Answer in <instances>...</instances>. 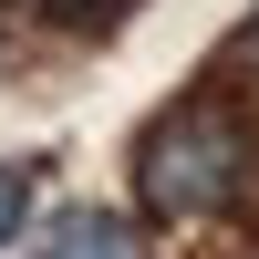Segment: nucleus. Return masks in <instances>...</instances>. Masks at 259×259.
Listing matches in <instances>:
<instances>
[{"label":"nucleus","mask_w":259,"mask_h":259,"mask_svg":"<svg viewBox=\"0 0 259 259\" xmlns=\"http://www.w3.org/2000/svg\"><path fill=\"white\" fill-rule=\"evenodd\" d=\"M41 21H52V31H114L124 11H135V0H31Z\"/></svg>","instance_id":"nucleus-3"},{"label":"nucleus","mask_w":259,"mask_h":259,"mask_svg":"<svg viewBox=\"0 0 259 259\" xmlns=\"http://www.w3.org/2000/svg\"><path fill=\"white\" fill-rule=\"evenodd\" d=\"M21 207H31V177H21V166H0V249L21 239Z\"/></svg>","instance_id":"nucleus-4"},{"label":"nucleus","mask_w":259,"mask_h":259,"mask_svg":"<svg viewBox=\"0 0 259 259\" xmlns=\"http://www.w3.org/2000/svg\"><path fill=\"white\" fill-rule=\"evenodd\" d=\"M31 259H135V228H124L114 207H62L31 239Z\"/></svg>","instance_id":"nucleus-2"},{"label":"nucleus","mask_w":259,"mask_h":259,"mask_svg":"<svg viewBox=\"0 0 259 259\" xmlns=\"http://www.w3.org/2000/svg\"><path fill=\"white\" fill-rule=\"evenodd\" d=\"M239 62H249V73H259V21H249V31H239Z\"/></svg>","instance_id":"nucleus-5"},{"label":"nucleus","mask_w":259,"mask_h":259,"mask_svg":"<svg viewBox=\"0 0 259 259\" xmlns=\"http://www.w3.org/2000/svg\"><path fill=\"white\" fill-rule=\"evenodd\" d=\"M249 177V124L228 114V104H166L156 124L135 135V197L156 207V218H218L228 197H239Z\"/></svg>","instance_id":"nucleus-1"}]
</instances>
